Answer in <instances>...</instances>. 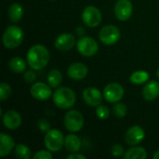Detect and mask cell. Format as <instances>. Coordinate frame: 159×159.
<instances>
[{"label": "cell", "mask_w": 159, "mask_h": 159, "mask_svg": "<svg viewBox=\"0 0 159 159\" xmlns=\"http://www.w3.org/2000/svg\"><path fill=\"white\" fill-rule=\"evenodd\" d=\"M157 78L159 79V68H158V70L157 71Z\"/></svg>", "instance_id": "obj_35"}, {"label": "cell", "mask_w": 159, "mask_h": 159, "mask_svg": "<svg viewBox=\"0 0 159 159\" xmlns=\"http://www.w3.org/2000/svg\"><path fill=\"white\" fill-rule=\"evenodd\" d=\"M64 139L63 134L57 129H52L46 133L44 138V143L48 150L50 152H58L62 146H64Z\"/></svg>", "instance_id": "obj_4"}, {"label": "cell", "mask_w": 159, "mask_h": 159, "mask_svg": "<svg viewBox=\"0 0 159 159\" xmlns=\"http://www.w3.org/2000/svg\"><path fill=\"white\" fill-rule=\"evenodd\" d=\"M52 1H54V0H52Z\"/></svg>", "instance_id": "obj_36"}, {"label": "cell", "mask_w": 159, "mask_h": 159, "mask_svg": "<svg viewBox=\"0 0 159 159\" xmlns=\"http://www.w3.org/2000/svg\"><path fill=\"white\" fill-rule=\"evenodd\" d=\"M111 153H112V155H113L114 157H121V156H124L125 150H124L123 146H121L120 144H115V145L112 147Z\"/></svg>", "instance_id": "obj_30"}, {"label": "cell", "mask_w": 159, "mask_h": 159, "mask_svg": "<svg viewBox=\"0 0 159 159\" xmlns=\"http://www.w3.org/2000/svg\"><path fill=\"white\" fill-rule=\"evenodd\" d=\"M154 159H159V150H157V152H155L154 156H153Z\"/></svg>", "instance_id": "obj_34"}, {"label": "cell", "mask_w": 159, "mask_h": 159, "mask_svg": "<svg viewBox=\"0 0 159 159\" xmlns=\"http://www.w3.org/2000/svg\"><path fill=\"white\" fill-rule=\"evenodd\" d=\"M120 30L116 25L108 24L103 26L99 32V39L104 45H115L120 39Z\"/></svg>", "instance_id": "obj_6"}, {"label": "cell", "mask_w": 159, "mask_h": 159, "mask_svg": "<svg viewBox=\"0 0 159 159\" xmlns=\"http://www.w3.org/2000/svg\"><path fill=\"white\" fill-rule=\"evenodd\" d=\"M150 75L147 71H135L129 76V81L134 85H142L149 81Z\"/></svg>", "instance_id": "obj_24"}, {"label": "cell", "mask_w": 159, "mask_h": 159, "mask_svg": "<svg viewBox=\"0 0 159 159\" xmlns=\"http://www.w3.org/2000/svg\"><path fill=\"white\" fill-rule=\"evenodd\" d=\"M23 78L27 83H34L36 79V75L33 70H28L24 72Z\"/></svg>", "instance_id": "obj_31"}, {"label": "cell", "mask_w": 159, "mask_h": 159, "mask_svg": "<svg viewBox=\"0 0 159 159\" xmlns=\"http://www.w3.org/2000/svg\"><path fill=\"white\" fill-rule=\"evenodd\" d=\"M2 121L4 126L9 129L14 130L17 129L22 122L21 116L15 110H8L2 116Z\"/></svg>", "instance_id": "obj_14"}, {"label": "cell", "mask_w": 159, "mask_h": 159, "mask_svg": "<svg viewBox=\"0 0 159 159\" xmlns=\"http://www.w3.org/2000/svg\"><path fill=\"white\" fill-rule=\"evenodd\" d=\"M96 116L100 119H107L110 116V110L105 105H99L96 108Z\"/></svg>", "instance_id": "obj_28"}, {"label": "cell", "mask_w": 159, "mask_h": 159, "mask_svg": "<svg viewBox=\"0 0 159 159\" xmlns=\"http://www.w3.org/2000/svg\"><path fill=\"white\" fill-rule=\"evenodd\" d=\"M77 51L84 57H92L99 50V45L97 41L89 36L80 37L76 43Z\"/></svg>", "instance_id": "obj_7"}, {"label": "cell", "mask_w": 159, "mask_h": 159, "mask_svg": "<svg viewBox=\"0 0 159 159\" xmlns=\"http://www.w3.org/2000/svg\"><path fill=\"white\" fill-rule=\"evenodd\" d=\"M50 59L48 49L40 44L34 45L27 52V63L33 70H42L45 68Z\"/></svg>", "instance_id": "obj_1"}, {"label": "cell", "mask_w": 159, "mask_h": 159, "mask_svg": "<svg viewBox=\"0 0 159 159\" xmlns=\"http://www.w3.org/2000/svg\"><path fill=\"white\" fill-rule=\"evenodd\" d=\"M34 159H52L53 158V156L52 154L50 153L49 150H40L38 152H36L34 157Z\"/></svg>", "instance_id": "obj_29"}, {"label": "cell", "mask_w": 159, "mask_h": 159, "mask_svg": "<svg viewBox=\"0 0 159 159\" xmlns=\"http://www.w3.org/2000/svg\"><path fill=\"white\" fill-rule=\"evenodd\" d=\"M128 113V108H127V105L123 102H116L115 105L113 106V114L116 116V117H124L126 116Z\"/></svg>", "instance_id": "obj_26"}, {"label": "cell", "mask_w": 159, "mask_h": 159, "mask_svg": "<svg viewBox=\"0 0 159 159\" xmlns=\"http://www.w3.org/2000/svg\"><path fill=\"white\" fill-rule=\"evenodd\" d=\"M7 16H8L9 20L14 23L20 21L21 20L22 16H23V8H22V7L18 3H13L8 7Z\"/></svg>", "instance_id": "obj_21"}, {"label": "cell", "mask_w": 159, "mask_h": 159, "mask_svg": "<svg viewBox=\"0 0 159 159\" xmlns=\"http://www.w3.org/2000/svg\"><path fill=\"white\" fill-rule=\"evenodd\" d=\"M89 73L87 65L82 62H74L67 69V75L72 80H82Z\"/></svg>", "instance_id": "obj_16"}, {"label": "cell", "mask_w": 159, "mask_h": 159, "mask_svg": "<svg viewBox=\"0 0 159 159\" xmlns=\"http://www.w3.org/2000/svg\"><path fill=\"white\" fill-rule=\"evenodd\" d=\"M103 97L110 103H116L124 97V89L119 83H110L103 89Z\"/></svg>", "instance_id": "obj_9"}, {"label": "cell", "mask_w": 159, "mask_h": 159, "mask_svg": "<svg viewBox=\"0 0 159 159\" xmlns=\"http://www.w3.org/2000/svg\"><path fill=\"white\" fill-rule=\"evenodd\" d=\"M8 68L12 73L21 74L26 70V62L20 57H13L8 61Z\"/></svg>", "instance_id": "obj_20"}, {"label": "cell", "mask_w": 159, "mask_h": 159, "mask_svg": "<svg viewBox=\"0 0 159 159\" xmlns=\"http://www.w3.org/2000/svg\"><path fill=\"white\" fill-rule=\"evenodd\" d=\"M47 80H48V84L51 88H53V89L59 88L60 85L62 82V75L60 72V70H58V69H52L48 74Z\"/></svg>", "instance_id": "obj_23"}, {"label": "cell", "mask_w": 159, "mask_h": 159, "mask_svg": "<svg viewBox=\"0 0 159 159\" xmlns=\"http://www.w3.org/2000/svg\"><path fill=\"white\" fill-rule=\"evenodd\" d=\"M31 95L37 101H48L53 94L51 87L43 82H36L30 88Z\"/></svg>", "instance_id": "obj_11"}, {"label": "cell", "mask_w": 159, "mask_h": 159, "mask_svg": "<svg viewBox=\"0 0 159 159\" xmlns=\"http://www.w3.org/2000/svg\"><path fill=\"white\" fill-rule=\"evenodd\" d=\"M38 128L39 129L42 131V132H48V130L51 129V126H50V123L48 121V120H45V119H40L38 121Z\"/></svg>", "instance_id": "obj_32"}, {"label": "cell", "mask_w": 159, "mask_h": 159, "mask_svg": "<svg viewBox=\"0 0 159 159\" xmlns=\"http://www.w3.org/2000/svg\"><path fill=\"white\" fill-rule=\"evenodd\" d=\"M64 127L70 132H78L84 126V116L77 110H70L64 116Z\"/></svg>", "instance_id": "obj_5"}, {"label": "cell", "mask_w": 159, "mask_h": 159, "mask_svg": "<svg viewBox=\"0 0 159 159\" xmlns=\"http://www.w3.org/2000/svg\"><path fill=\"white\" fill-rule=\"evenodd\" d=\"M159 96V83L151 80L145 83L143 89V97L147 102L155 101Z\"/></svg>", "instance_id": "obj_17"}, {"label": "cell", "mask_w": 159, "mask_h": 159, "mask_svg": "<svg viewBox=\"0 0 159 159\" xmlns=\"http://www.w3.org/2000/svg\"><path fill=\"white\" fill-rule=\"evenodd\" d=\"M124 159H145L147 158V152L144 148L140 146H134L125 152Z\"/></svg>", "instance_id": "obj_22"}, {"label": "cell", "mask_w": 159, "mask_h": 159, "mask_svg": "<svg viewBox=\"0 0 159 159\" xmlns=\"http://www.w3.org/2000/svg\"><path fill=\"white\" fill-rule=\"evenodd\" d=\"M145 137L144 129L140 126H132L130 127L125 135V142L127 144L130 146H135L142 143Z\"/></svg>", "instance_id": "obj_13"}, {"label": "cell", "mask_w": 159, "mask_h": 159, "mask_svg": "<svg viewBox=\"0 0 159 159\" xmlns=\"http://www.w3.org/2000/svg\"><path fill=\"white\" fill-rule=\"evenodd\" d=\"M75 36L69 33H63L55 39V48L60 51H68L75 45Z\"/></svg>", "instance_id": "obj_15"}, {"label": "cell", "mask_w": 159, "mask_h": 159, "mask_svg": "<svg viewBox=\"0 0 159 159\" xmlns=\"http://www.w3.org/2000/svg\"><path fill=\"white\" fill-rule=\"evenodd\" d=\"M15 142L11 136L2 132L0 134V157H4L9 155L15 148Z\"/></svg>", "instance_id": "obj_18"}, {"label": "cell", "mask_w": 159, "mask_h": 159, "mask_svg": "<svg viewBox=\"0 0 159 159\" xmlns=\"http://www.w3.org/2000/svg\"><path fill=\"white\" fill-rule=\"evenodd\" d=\"M11 92H12V89L7 83L2 82L0 84V101L1 102L7 100L9 96L11 95Z\"/></svg>", "instance_id": "obj_27"}, {"label": "cell", "mask_w": 159, "mask_h": 159, "mask_svg": "<svg viewBox=\"0 0 159 159\" xmlns=\"http://www.w3.org/2000/svg\"><path fill=\"white\" fill-rule=\"evenodd\" d=\"M82 146L81 140L75 134H69L64 139V147L70 153H77Z\"/></svg>", "instance_id": "obj_19"}, {"label": "cell", "mask_w": 159, "mask_h": 159, "mask_svg": "<svg viewBox=\"0 0 159 159\" xmlns=\"http://www.w3.org/2000/svg\"><path fill=\"white\" fill-rule=\"evenodd\" d=\"M82 97H83L84 102L88 105L91 107H97L102 104L103 94H102V92L98 89L89 87L84 89Z\"/></svg>", "instance_id": "obj_12"}, {"label": "cell", "mask_w": 159, "mask_h": 159, "mask_svg": "<svg viewBox=\"0 0 159 159\" xmlns=\"http://www.w3.org/2000/svg\"><path fill=\"white\" fill-rule=\"evenodd\" d=\"M2 40L5 48L15 49L20 47L23 41V31L17 25H10L5 30Z\"/></svg>", "instance_id": "obj_3"}, {"label": "cell", "mask_w": 159, "mask_h": 159, "mask_svg": "<svg viewBox=\"0 0 159 159\" xmlns=\"http://www.w3.org/2000/svg\"><path fill=\"white\" fill-rule=\"evenodd\" d=\"M87 157L82 155V154H78V153H72L71 155H69L67 157V159H86Z\"/></svg>", "instance_id": "obj_33"}, {"label": "cell", "mask_w": 159, "mask_h": 159, "mask_svg": "<svg viewBox=\"0 0 159 159\" xmlns=\"http://www.w3.org/2000/svg\"><path fill=\"white\" fill-rule=\"evenodd\" d=\"M115 15L121 21L128 20L133 12V6L130 0H118L115 5Z\"/></svg>", "instance_id": "obj_10"}, {"label": "cell", "mask_w": 159, "mask_h": 159, "mask_svg": "<svg viewBox=\"0 0 159 159\" xmlns=\"http://www.w3.org/2000/svg\"><path fill=\"white\" fill-rule=\"evenodd\" d=\"M14 155L17 158L19 159L30 158L31 157V149L23 143H19L14 148Z\"/></svg>", "instance_id": "obj_25"}, {"label": "cell", "mask_w": 159, "mask_h": 159, "mask_svg": "<svg viewBox=\"0 0 159 159\" xmlns=\"http://www.w3.org/2000/svg\"><path fill=\"white\" fill-rule=\"evenodd\" d=\"M82 20L85 25L89 28H95L102 22V13L100 9L94 6H88L82 12Z\"/></svg>", "instance_id": "obj_8"}, {"label": "cell", "mask_w": 159, "mask_h": 159, "mask_svg": "<svg viewBox=\"0 0 159 159\" xmlns=\"http://www.w3.org/2000/svg\"><path fill=\"white\" fill-rule=\"evenodd\" d=\"M54 104L61 110L71 109L76 102V95L73 89L67 87L58 88L52 95Z\"/></svg>", "instance_id": "obj_2"}]
</instances>
